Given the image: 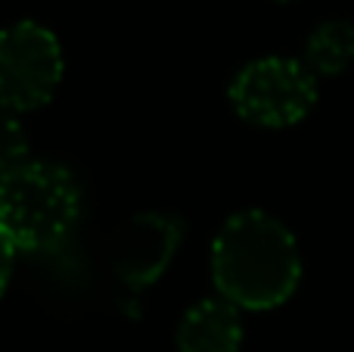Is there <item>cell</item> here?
Returning <instances> with one entry per match:
<instances>
[{"label":"cell","instance_id":"6da1fadb","mask_svg":"<svg viewBox=\"0 0 354 352\" xmlns=\"http://www.w3.org/2000/svg\"><path fill=\"white\" fill-rule=\"evenodd\" d=\"M212 278L221 299L236 309H277L301 281L299 243L280 218L261 209L236 212L212 243Z\"/></svg>","mask_w":354,"mask_h":352},{"label":"cell","instance_id":"7a4b0ae2","mask_svg":"<svg viewBox=\"0 0 354 352\" xmlns=\"http://www.w3.org/2000/svg\"><path fill=\"white\" fill-rule=\"evenodd\" d=\"M81 215L75 178L56 162H25L0 178V228L22 253L59 247Z\"/></svg>","mask_w":354,"mask_h":352},{"label":"cell","instance_id":"3957f363","mask_svg":"<svg viewBox=\"0 0 354 352\" xmlns=\"http://www.w3.org/2000/svg\"><path fill=\"white\" fill-rule=\"evenodd\" d=\"M230 106L239 118L258 128L299 125L317 103V78L292 56H261L236 72Z\"/></svg>","mask_w":354,"mask_h":352},{"label":"cell","instance_id":"277c9868","mask_svg":"<svg viewBox=\"0 0 354 352\" xmlns=\"http://www.w3.org/2000/svg\"><path fill=\"white\" fill-rule=\"evenodd\" d=\"M66 72L59 37L37 22H12L0 31V106L31 112L50 103Z\"/></svg>","mask_w":354,"mask_h":352},{"label":"cell","instance_id":"5b68a950","mask_svg":"<svg viewBox=\"0 0 354 352\" xmlns=\"http://www.w3.org/2000/svg\"><path fill=\"white\" fill-rule=\"evenodd\" d=\"M183 225L165 212H140L115 231L109 243V262L118 281L134 290L156 284L174 262Z\"/></svg>","mask_w":354,"mask_h":352},{"label":"cell","instance_id":"8992f818","mask_svg":"<svg viewBox=\"0 0 354 352\" xmlns=\"http://www.w3.org/2000/svg\"><path fill=\"white\" fill-rule=\"evenodd\" d=\"M243 318L227 299H199L177 324V352H239Z\"/></svg>","mask_w":354,"mask_h":352},{"label":"cell","instance_id":"52a82bcc","mask_svg":"<svg viewBox=\"0 0 354 352\" xmlns=\"http://www.w3.org/2000/svg\"><path fill=\"white\" fill-rule=\"evenodd\" d=\"M308 72L314 78H333L342 75L354 62V25L345 19H330L320 22L305 41V60Z\"/></svg>","mask_w":354,"mask_h":352},{"label":"cell","instance_id":"ba28073f","mask_svg":"<svg viewBox=\"0 0 354 352\" xmlns=\"http://www.w3.org/2000/svg\"><path fill=\"white\" fill-rule=\"evenodd\" d=\"M28 150H31V143H28L22 122L12 112H0V178L22 168L25 162H31Z\"/></svg>","mask_w":354,"mask_h":352},{"label":"cell","instance_id":"9c48e42d","mask_svg":"<svg viewBox=\"0 0 354 352\" xmlns=\"http://www.w3.org/2000/svg\"><path fill=\"white\" fill-rule=\"evenodd\" d=\"M16 253H19V249L12 247V240L6 237V231L0 228V297H3L6 287H10V274H12V262H16Z\"/></svg>","mask_w":354,"mask_h":352},{"label":"cell","instance_id":"30bf717a","mask_svg":"<svg viewBox=\"0 0 354 352\" xmlns=\"http://www.w3.org/2000/svg\"><path fill=\"white\" fill-rule=\"evenodd\" d=\"M277 3H289V0H277Z\"/></svg>","mask_w":354,"mask_h":352}]
</instances>
